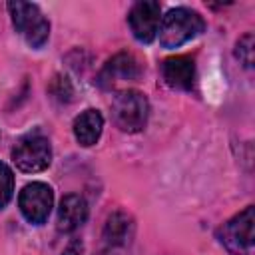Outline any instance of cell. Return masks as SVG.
I'll return each instance as SVG.
<instances>
[{"label":"cell","instance_id":"cell-9","mask_svg":"<svg viewBox=\"0 0 255 255\" xmlns=\"http://www.w3.org/2000/svg\"><path fill=\"white\" fill-rule=\"evenodd\" d=\"M88 219V203L78 193H68L62 197L58 207V231L60 233H72L78 227H82Z\"/></svg>","mask_w":255,"mask_h":255},{"label":"cell","instance_id":"cell-15","mask_svg":"<svg viewBox=\"0 0 255 255\" xmlns=\"http://www.w3.org/2000/svg\"><path fill=\"white\" fill-rule=\"evenodd\" d=\"M50 90H52L54 98H58L60 102H70L72 100V94H74V90H72V86H70V82H68L66 76L64 78L62 76H56Z\"/></svg>","mask_w":255,"mask_h":255},{"label":"cell","instance_id":"cell-3","mask_svg":"<svg viewBox=\"0 0 255 255\" xmlns=\"http://www.w3.org/2000/svg\"><path fill=\"white\" fill-rule=\"evenodd\" d=\"M112 118L122 131L137 133L145 128L149 118V102L137 90L118 92L112 102Z\"/></svg>","mask_w":255,"mask_h":255},{"label":"cell","instance_id":"cell-11","mask_svg":"<svg viewBox=\"0 0 255 255\" xmlns=\"http://www.w3.org/2000/svg\"><path fill=\"white\" fill-rule=\"evenodd\" d=\"M104 243L110 249L126 247L133 237V219L126 211H114L104 225Z\"/></svg>","mask_w":255,"mask_h":255},{"label":"cell","instance_id":"cell-5","mask_svg":"<svg viewBox=\"0 0 255 255\" xmlns=\"http://www.w3.org/2000/svg\"><path fill=\"white\" fill-rule=\"evenodd\" d=\"M253 205H247L243 211L227 219L217 229V239L229 255H249L253 249Z\"/></svg>","mask_w":255,"mask_h":255},{"label":"cell","instance_id":"cell-4","mask_svg":"<svg viewBox=\"0 0 255 255\" xmlns=\"http://www.w3.org/2000/svg\"><path fill=\"white\" fill-rule=\"evenodd\" d=\"M12 161L24 173L44 171L52 163L50 139L40 131H30L22 135L12 147Z\"/></svg>","mask_w":255,"mask_h":255},{"label":"cell","instance_id":"cell-12","mask_svg":"<svg viewBox=\"0 0 255 255\" xmlns=\"http://www.w3.org/2000/svg\"><path fill=\"white\" fill-rule=\"evenodd\" d=\"M102 129H104V116L94 108L84 110L74 120V137L84 147H90V145L98 143V139L102 135Z\"/></svg>","mask_w":255,"mask_h":255},{"label":"cell","instance_id":"cell-1","mask_svg":"<svg viewBox=\"0 0 255 255\" xmlns=\"http://www.w3.org/2000/svg\"><path fill=\"white\" fill-rule=\"evenodd\" d=\"M203 30H205L203 16L191 8L179 6V8H171L165 16H161L157 34H159V44L165 50H173L197 38Z\"/></svg>","mask_w":255,"mask_h":255},{"label":"cell","instance_id":"cell-10","mask_svg":"<svg viewBox=\"0 0 255 255\" xmlns=\"http://www.w3.org/2000/svg\"><path fill=\"white\" fill-rule=\"evenodd\" d=\"M163 80L173 90H191L193 78H195V66L193 60L187 56H173L167 58L161 66Z\"/></svg>","mask_w":255,"mask_h":255},{"label":"cell","instance_id":"cell-16","mask_svg":"<svg viewBox=\"0 0 255 255\" xmlns=\"http://www.w3.org/2000/svg\"><path fill=\"white\" fill-rule=\"evenodd\" d=\"M62 255H84V243L80 239H72L62 251Z\"/></svg>","mask_w":255,"mask_h":255},{"label":"cell","instance_id":"cell-2","mask_svg":"<svg viewBox=\"0 0 255 255\" xmlns=\"http://www.w3.org/2000/svg\"><path fill=\"white\" fill-rule=\"evenodd\" d=\"M8 12L16 32L26 40V44L34 50L44 48L50 38V22L40 12V8L32 2H8Z\"/></svg>","mask_w":255,"mask_h":255},{"label":"cell","instance_id":"cell-14","mask_svg":"<svg viewBox=\"0 0 255 255\" xmlns=\"http://www.w3.org/2000/svg\"><path fill=\"white\" fill-rule=\"evenodd\" d=\"M14 195V173L12 169L0 161V209H4Z\"/></svg>","mask_w":255,"mask_h":255},{"label":"cell","instance_id":"cell-13","mask_svg":"<svg viewBox=\"0 0 255 255\" xmlns=\"http://www.w3.org/2000/svg\"><path fill=\"white\" fill-rule=\"evenodd\" d=\"M235 58L247 68L251 70L253 68V60H255V40H253V34L247 32L243 34L237 44H235Z\"/></svg>","mask_w":255,"mask_h":255},{"label":"cell","instance_id":"cell-8","mask_svg":"<svg viewBox=\"0 0 255 255\" xmlns=\"http://www.w3.org/2000/svg\"><path fill=\"white\" fill-rule=\"evenodd\" d=\"M143 68L139 64V60L129 54V52H120L114 58H110L106 62V66L102 68L100 76H98V84L104 90H110L112 86H116L118 82H135L139 80Z\"/></svg>","mask_w":255,"mask_h":255},{"label":"cell","instance_id":"cell-7","mask_svg":"<svg viewBox=\"0 0 255 255\" xmlns=\"http://www.w3.org/2000/svg\"><path fill=\"white\" fill-rule=\"evenodd\" d=\"M161 22V8L153 0L135 2L128 14V24L133 38L141 44H149L155 40Z\"/></svg>","mask_w":255,"mask_h":255},{"label":"cell","instance_id":"cell-6","mask_svg":"<svg viewBox=\"0 0 255 255\" xmlns=\"http://www.w3.org/2000/svg\"><path fill=\"white\" fill-rule=\"evenodd\" d=\"M54 205V191L44 181H32L24 185L18 195V207L24 219L32 225H42L48 221Z\"/></svg>","mask_w":255,"mask_h":255}]
</instances>
